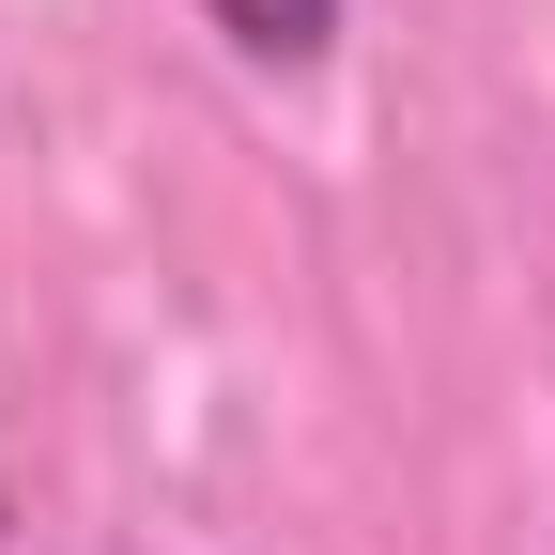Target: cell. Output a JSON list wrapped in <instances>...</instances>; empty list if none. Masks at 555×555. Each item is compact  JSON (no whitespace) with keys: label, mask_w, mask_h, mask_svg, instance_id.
<instances>
[{"label":"cell","mask_w":555,"mask_h":555,"mask_svg":"<svg viewBox=\"0 0 555 555\" xmlns=\"http://www.w3.org/2000/svg\"><path fill=\"white\" fill-rule=\"evenodd\" d=\"M201 16H217V47L262 62V78H309V62L339 47V0H201Z\"/></svg>","instance_id":"cell-1"}]
</instances>
